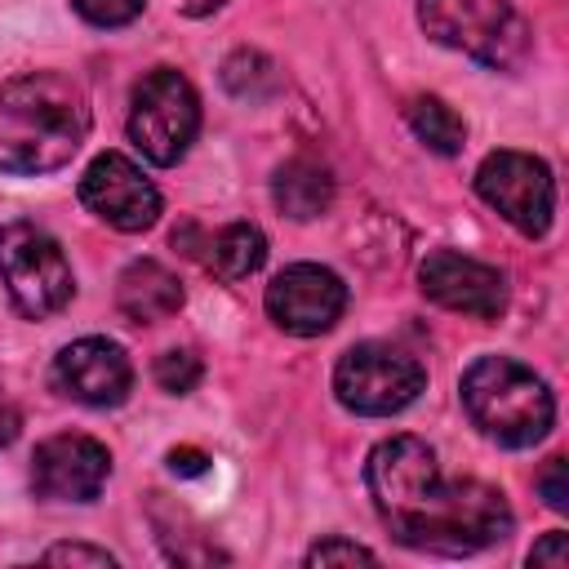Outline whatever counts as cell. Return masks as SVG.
I'll return each mask as SVG.
<instances>
[{
	"label": "cell",
	"mask_w": 569,
	"mask_h": 569,
	"mask_svg": "<svg viewBox=\"0 0 569 569\" xmlns=\"http://www.w3.org/2000/svg\"><path fill=\"white\" fill-rule=\"evenodd\" d=\"M369 498L396 542L436 556H471L502 542L516 525L502 489L485 480H449L436 449L418 436H391L369 449Z\"/></svg>",
	"instance_id": "obj_1"
},
{
	"label": "cell",
	"mask_w": 569,
	"mask_h": 569,
	"mask_svg": "<svg viewBox=\"0 0 569 569\" xmlns=\"http://www.w3.org/2000/svg\"><path fill=\"white\" fill-rule=\"evenodd\" d=\"M89 98L62 71H22L0 80V173L40 178L80 151Z\"/></svg>",
	"instance_id": "obj_2"
},
{
	"label": "cell",
	"mask_w": 569,
	"mask_h": 569,
	"mask_svg": "<svg viewBox=\"0 0 569 569\" xmlns=\"http://www.w3.org/2000/svg\"><path fill=\"white\" fill-rule=\"evenodd\" d=\"M458 396H462L471 427L502 449H529L556 422L551 387L529 365H520L511 356L471 360L462 382H458Z\"/></svg>",
	"instance_id": "obj_3"
},
{
	"label": "cell",
	"mask_w": 569,
	"mask_h": 569,
	"mask_svg": "<svg viewBox=\"0 0 569 569\" xmlns=\"http://www.w3.org/2000/svg\"><path fill=\"white\" fill-rule=\"evenodd\" d=\"M418 22L436 44L489 71H516L533 49L529 22L507 0H418Z\"/></svg>",
	"instance_id": "obj_4"
},
{
	"label": "cell",
	"mask_w": 569,
	"mask_h": 569,
	"mask_svg": "<svg viewBox=\"0 0 569 569\" xmlns=\"http://www.w3.org/2000/svg\"><path fill=\"white\" fill-rule=\"evenodd\" d=\"M0 280L18 316L27 320L58 316L76 293V276L62 244L36 222L0 227Z\"/></svg>",
	"instance_id": "obj_5"
},
{
	"label": "cell",
	"mask_w": 569,
	"mask_h": 569,
	"mask_svg": "<svg viewBox=\"0 0 569 569\" xmlns=\"http://www.w3.org/2000/svg\"><path fill=\"white\" fill-rule=\"evenodd\" d=\"M200 133V93L196 84L173 71L156 67L133 84L129 102V142L160 169L178 164Z\"/></svg>",
	"instance_id": "obj_6"
},
{
	"label": "cell",
	"mask_w": 569,
	"mask_h": 569,
	"mask_svg": "<svg viewBox=\"0 0 569 569\" xmlns=\"http://www.w3.org/2000/svg\"><path fill=\"white\" fill-rule=\"evenodd\" d=\"M427 369L413 351L396 342H356L333 365V396L360 418H387L418 400Z\"/></svg>",
	"instance_id": "obj_7"
},
{
	"label": "cell",
	"mask_w": 569,
	"mask_h": 569,
	"mask_svg": "<svg viewBox=\"0 0 569 569\" xmlns=\"http://www.w3.org/2000/svg\"><path fill=\"white\" fill-rule=\"evenodd\" d=\"M476 196L520 236H547L556 213V178L529 151H489L476 169Z\"/></svg>",
	"instance_id": "obj_8"
},
{
	"label": "cell",
	"mask_w": 569,
	"mask_h": 569,
	"mask_svg": "<svg viewBox=\"0 0 569 569\" xmlns=\"http://www.w3.org/2000/svg\"><path fill=\"white\" fill-rule=\"evenodd\" d=\"M80 204L116 231H147L160 218L156 182L120 151H102L89 160V169L80 173Z\"/></svg>",
	"instance_id": "obj_9"
},
{
	"label": "cell",
	"mask_w": 569,
	"mask_h": 569,
	"mask_svg": "<svg viewBox=\"0 0 569 569\" xmlns=\"http://www.w3.org/2000/svg\"><path fill=\"white\" fill-rule=\"evenodd\" d=\"M267 316L293 333V338H316L329 333L342 311H347V284L338 271L320 262H293L267 284Z\"/></svg>",
	"instance_id": "obj_10"
},
{
	"label": "cell",
	"mask_w": 569,
	"mask_h": 569,
	"mask_svg": "<svg viewBox=\"0 0 569 569\" xmlns=\"http://www.w3.org/2000/svg\"><path fill=\"white\" fill-rule=\"evenodd\" d=\"M111 476V453L84 431H58L31 453V489L44 502H93Z\"/></svg>",
	"instance_id": "obj_11"
},
{
	"label": "cell",
	"mask_w": 569,
	"mask_h": 569,
	"mask_svg": "<svg viewBox=\"0 0 569 569\" xmlns=\"http://www.w3.org/2000/svg\"><path fill=\"white\" fill-rule=\"evenodd\" d=\"M418 284L436 307L471 320H498L507 311V276L458 249L427 253L418 267Z\"/></svg>",
	"instance_id": "obj_12"
},
{
	"label": "cell",
	"mask_w": 569,
	"mask_h": 569,
	"mask_svg": "<svg viewBox=\"0 0 569 569\" xmlns=\"http://www.w3.org/2000/svg\"><path fill=\"white\" fill-rule=\"evenodd\" d=\"M53 387L89 409H116L133 391V365L111 338H76L53 356Z\"/></svg>",
	"instance_id": "obj_13"
},
{
	"label": "cell",
	"mask_w": 569,
	"mask_h": 569,
	"mask_svg": "<svg viewBox=\"0 0 569 569\" xmlns=\"http://www.w3.org/2000/svg\"><path fill=\"white\" fill-rule=\"evenodd\" d=\"M116 307L133 325H160V320L178 316L182 280L156 258H133L116 280Z\"/></svg>",
	"instance_id": "obj_14"
},
{
	"label": "cell",
	"mask_w": 569,
	"mask_h": 569,
	"mask_svg": "<svg viewBox=\"0 0 569 569\" xmlns=\"http://www.w3.org/2000/svg\"><path fill=\"white\" fill-rule=\"evenodd\" d=\"M271 200L284 218L311 222L333 204V169L316 156H289L271 173Z\"/></svg>",
	"instance_id": "obj_15"
},
{
	"label": "cell",
	"mask_w": 569,
	"mask_h": 569,
	"mask_svg": "<svg viewBox=\"0 0 569 569\" xmlns=\"http://www.w3.org/2000/svg\"><path fill=\"white\" fill-rule=\"evenodd\" d=\"M267 262V236L253 222H227L204 240V267L218 280H249Z\"/></svg>",
	"instance_id": "obj_16"
},
{
	"label": "cell",
	"mask_w": 569,
	"mask_h": 569,
	"mask_svg": "<svg viewBox=\"0 0 569 569\" xmlns=\"http://www.w3.org/2000/svg\"><path fill=\"white\" fill-rule=\"evenodd\" d=\"M405 120H409L413 138H418L427 151H436V156H458L462 142H467V124H462V116H458L445 98H436V93H418V98H409Z\"/></svg>",
	"instance_id": "obj_17"
},
{
	"label": "cell",
	"mask_w": 569,
	"mask_h": 569,
	"mask_svg": "<svg viewBox=\"0 0 569 569\" xmlns=\"http://www.w3.org/2000/svg\"><path fill=\"white\" fill-rule=\"evenodd\" d=\"M222 84H227L236 98L258 102V98H267L280 80H276V62H271L267 53H258V49H236V53L222 62Z\"/></svg>",
	"instance_id": "obj_18"
},
{
	"label": "cell",
	"mask_w": 569,
	"mask_h": 569,
	"mask_svg": "<svg viewBox=\"0 0 569 569\" xmlns=\"http://www.w3.org/2000/svg\"><path fill=\"white\" fill-rule=\"evenodd\" d=\"M156 387L160 391H169V396H191L196 387H200V378H204V365H200V356L196 351H187V347H169V351H160L156 356Z\"/></svg>",
	"instance_id": "obj_19"
},
{
	"label": "cell",
	"mask_w": 569,
	"mask_h": 569,
	"mask_svg": "<svg viewBox=\"0 0 569 569\" xmlns=\"http://www.w3.org/2000/svg\"><path fill=\"white\" fill-rule=\"evenodd\" d=\"M147 0H71V9L89 22V27H129L142 13Z\"/></svg>",
	"instance_id": "obj_20"
},
{
	"label": "cell",
	"mask_w": 569,
	"mask_h": 569,
	"mask_svg": "<svg viewBox=\"0 0 569 569\" xmlns=\"http://www.w3.org/2000/svg\"><path fill=\"white\" fill-rule=\"evenodd\" d=\"M378 556L369 551V547H360V542H351V538H325V542H316L311 551H307V565H373Z\"/></svg>",
	"instance_id": "obj_21"
},
{
	"label": "cell",
	"mask_w": 569,
	"mask_h": 569,
	"mask_svg": "<svg viewBox=\"0 0 569 569\" xmlns=\"http://www.w3.org/2000/svg\"><path fill=\"white\" fill-rule=\"evenodd\" d=\"M538 493L551 511H569V462L565 458H547V467L538 471Z\"/></svg>",
	"instance_id": "obj_22"
},
{
	"label": "cell",
	"mask_w": 569,
	"mask_h": 569,
	"mask_svg": "<svg viewBox=\"0 0 569 569\" xmlns=\"http://www.w3.org/2000/svg\"><path fill=\"white\" fill-rule=\"evenodd\" d=\"M44 565H93V569H111L116 556L107 547H84V542H58L44 551Z\"/></svg>",
	"instance_id": "obj_23"
},
{
	"label": "cell",
	"mask_w": 569,
	"mask_h": 569,
	"mask_svg": "<svg viewBox=\"0 0 569 569\" xmlns=\"http://www.w3.org/2000/svg\"><path fill=\"white\" fill-rule=\"evenodd\" d=\"M529 565H551V569H565L569 565V533H547L542 542H533L529 551Z\"/></svg>",
	"instance_id": "obj_24"
},
{
	"label": "cell",
	"mask_w": 569,
	"mask_h": 569,
	"mask_svg": "<svg viewBox=\"0 0 569 569\" xmlns=\"http://www.w3.org/2000/svg\"><path fill=\"white\" fill-rule=\"evenodd\" d=\"M204 467H209V453H204V449H191V445L169 449V471H178V476H200Z\"/></svg>",
	"instance_id": "obj_25"
},
{
	"label": "cell",
	"mask_w": 569,
	"mask_h": 569,
	"mask_svg": "<svg viewBox=\"0 0 569 569\" xmlns=\"http://www.w3.org/2000/svg\"><path fill=\"white\" fill-rule=\"evenodd\" d=\"M18 431H22V413H18L13 396L0 387V449H9L18 440Z\"/></svg>",
	"instance_id": "obj_26"
},
{
	"label": "cell",
	"mask_w": 569,
	"mask_h": 569,
	"mask_svg": "<svg viewBox=\"0 0 569 569\" xmlns=\"http://www.w3.org/2000/svg\"><path fill=\"white\" fill-rule=\"evenodd\" d=\"M227 0H178V9L187 13V18H209V13H218Z\"/></svg>",
	"instance_id": "obj_27"
}]
</instances>
